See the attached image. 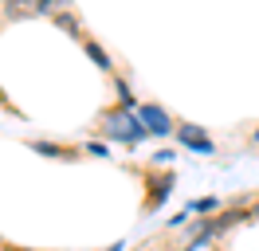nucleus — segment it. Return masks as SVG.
<instances>
[{
	"instance_id": "nucleus-1",
	"label": "nucleus",
	"mask_w": 259,
	"mask_h": 251,
	"mask_svg": "<svg viewBox=\"0 0 259 251\" xmlns=\"http://www.w3.org/2000/svg\"><path fill=\"white\" fill-rule=\"evenodd\" d=\"M102 122H106V134H110V138H122V141H130V145H134V141H142L149 134L138 118H130V110H106V114H102Z\"/></svg>"
},
{
	"instance_id": "nucleus-2",
	"label": "nucleus",
	"mask_w": 259,
	"mask_h": 251,
	"mask_svg": "<svg viewBox=\"0 0 259 251\" xmlns=\"http://www.w3.org/2000/svg\"><path fill=\"white\" fill-rule=\"evenodd\" d=\"M142 122H146L149 134H169V130H173V118H169L161 106H142Z\"/></svg>"
},
{
	"instance_id": "nucleus-3",
	"label": "nucleus",
	"mask_w": 259,
	"mask_h": 251,
	"mask_svg": "<svg viewBox=\"0 0 259 251\" xmlns=\"http://www.w3.org/2000/svg\"><path fill=\"white\" fill-rule=\"evenodd\" d=\"M4 12L12 16V20H24V16H35V12H39V0H8V4H4Z\"/></svg>"
},
{
	"instance_id": "nucleus-4",
	"label": "nucleus",
	"mask_w": 259,
	"mask_h": 251,
	"mask_svg": "<svg viewBox=\"0 0 259 251\" xmlns=\"http://www.w3.org/2000/svg\"><path fill=\"white\" fill-rule=\"evenodd\" d=\"M181 141H185V145H193V149H200V153H212V141L204 138L196 126H185V130H181Z\"/></svg>"
},
{
	"instance_id": "nucleus-5",
	"label": "nucleus",
	"mask_w": 259,
	"mask_h": 251,
	"mask_svg": "<svg viewBox=\"0 0 259 251\" xmlns=\"http://www.w3.org/2000/svg\"><path fill=\"white\" fill-rule=\"evenodd\" d=\"M87 51H91V59H95L98 67H102V71H110V59H106V51H102L98 44H87Z\"/></svg>"
},
{
	"instance_id": "nucleus-6",
	"label": "nucleus",
	"mask_w": 259,
	"mask_h": 251,
	"mask_svg": "<svg viewBox=\"0 0 259 251\" xmlns=\"http://www.w3.org/2000/svg\"><path fill=\"white\" fill-rule=\"evenodd\" d=\"M32 149H39V153H51V157H71L67 149H59V145H48V141H32Z\"/></svg>"
},
{
	"instance_id": "nucleus-7",
	"label": "nucleus",
	"mask_w": 259,
	"mask_h": 251,
	"mask_svg": "<svg viewBox=\"0 0 259 251\" xmlns=\"http://www.w3.org/2000/svg\"><path fill=\"white\" fill-rule=\"evenodd\" d=\"M55 24H59V28H67V31H79V24H75V20H71V16H63V12L55 16Z\"/></svg>"
},
{
	"instance_id": "nucleus-8",
	"label": "nucleus",
	"mask_w": 259,
	"mask_h": 251,
	"mask_svg": "<svg viewBox=\"0 0 259 251\" xmlns=\"http://www.w3.org/2000/svg\"><path fill=\"white\" fill-rule=\"evenodd\" d=\"M212 208H216V200H212V196H208V200H196V204H193V212H212Z\"/></svg>"
},
{
	"instance_id": "nucleus-9",
	"label": "nucleus",
	"mask_w": 259,
	"mask_h": 251,
	"mask_svg": "<svg viewBox=\"0 0 259 251\" xmlns=\"http://www.w3.org/2000/svg\"><path fill=\"white\" fill-rule=\"evenodd\" d=\"M67 0H39V12H51V8H63Z\"/></svg>"
},
{
	"instance_id": "nucleus-10",
	"label": "nucleus",
	"mask_w": 259,
	"mask_h": 251,
	"mask_svg": "<svg viewBox=\"0 0 259 251\" xmlns=\"http://www.w3.org/2000/svg\"><path fill=\"white\" fill-rule=\"evenodd\" d=\"M251 141H255V145H259V130H255V134H251Z\"/></svg>"
},
{
	"instance_id": "nucleus-11",
	"label": "nucleus",
	"mask_w": 259,
	"mask_h": 251,
	"mask_svg": "<svg viewBox=\"0 0 259 251\" xmlns=\"http://www.w3.org/2000/svg\"><path fill=\"white\" fill-rule=\"evenodd\" d=\"M12 251H16V247H12Z\"/></svg>"
}]
</instances>
